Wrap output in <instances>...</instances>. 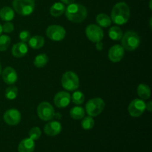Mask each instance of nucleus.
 Instances as JSON below:
<instances>
[{
	"instance_id": "27",
	"label": "nucleus",
	"mask_w": 152,
	"mask_h": 152,
	"mask_svg": "<svg viewBox=\"0 0 152 152\" xmlns=\"http://www.w3.org/2000/svg\"><path fill=\"white\" fill-rule=\"evenodd\" d=\"M18 94V88L16 86H10L4 92V96L9 100H13L16 98Z\"/></svg>"
},
{
	"instance_id": "2",
	"label": "nucleus",
	"mask_w": 152,
	"mask_h": 152,
	"mask_svg": "<svg viewBox=\"0 0 152 152\" xmlns=\"http://www.w3.org/2000/svg\"><path fill=\"white\" fill-rule=\"evenodd\" d=\"M67 19L74 23H80L86 19L88 10L84 5L78 3H71L68 4L65 10Z\"/></svg>"
},
{
	"instance_id": "33",
	"label": "nucleus",
	"mask_w": 152,
	"mask_h": 152,
	"mask_svg": "<svg viewBox=\"0 0 152 152\" xmlns=\"http://www.w3.org/2000/svg\"><path fill=\"white\" fill-rule=\"evenodd\" d=\"M96 48L97 50H102L103 49V43L102 42H98L96 43Z\"/></svg>"
},
{
	"instance_id": "20",
	"label": "nucleus",
	"mask_w": 152,
	"mask_h": 152,
	"mask_svg": "<svg viewBox=\"0 0 152 152\" xmlns=\"http://www.w3.org/2000/svg\"><path fill=\"white\" fill-rule=\"evenodd\" d=\"M28 45L33 49H39L45 45V39L42 36H34L28 40Z\"/></svg>"
},
{
	"instance_id": "1",
	"label": "nucleus",
	"mask_w": 152,
	"mask_h": 152,
	"mask_svg": "<svg viewBox=\"0 0 152 152\" xmlns=\"http://www.w3.org/2000/svg\"><path fill=\"white\" fill-rule=\"evenodd\" d=\"M130 18V9L126 2L120 1L114 4L111 13V22L118 25L127 23Z\"/></svg>"
},
{
	"instance_id": "25",
	"label": "nucleus",
	"mask_w": 152,
	"mask_h": 152,
	"mask_svg": "<svg viewBox=\"0 0 152 152\" xmlns=\"http://www.w3.org/2000/svg\"><path fill=\"white\" fill-rule=\"evenodd\" d=\"M48 62V56L45 53H40L37 55L34 61V65L37 68H43Z\"/></svg>"
},
{
	"instance_id": "30",
	"label": "nucleus",
	"mask_w": 152,
	"mask_h": 152,
	"mask_svg": "<svg viewBox=\"0 0 152 152\" xmlns=\"http://www.w3.org/2000/svg\"><path fill=\"white\" fill-rule=\"evenodd\" d=\"M29 138L33 140H37L41 137L42 132L39 128L34 127L29 131Z\"/></svg>"
},
{
	"instance_id": "37",
	"label": "nucleus",
	"mask_w": 152,
	"mask_h": 152,
	"mask_svg": "<svg viewBox=\"0 0 152 152\" xmlns=\"http://www.w3.org/2000/svg\"><path fill=\"white\" fill-rule=\"evenodd\" d=\"M1 71H2V69H1V63H0V76H1Z\"/></svg>"
},
{
	"instance_id": "4",
	"label": "nucleus",
	"mask_w": 152,
	"mask_h": 152,
	"mask_svg": "<svg viewBox=\"0 0 152 152\" xmlns=\"http://www.w3.org/2000/svg\"><path fill=\"white\" fill-rule=\"evenodd\" d=\"M12 5L14 11L24 16L31 15L35 9L34 0H13Z\"/></svg>"
},
{
	"instance_id": "3",
	"label": "nucleus",
	"mask_w": 152,
	"mask_h": 152,
	"mask_svg": "<svg viewBox=\"0 0 152 152\" xmlns=\"http://www.w3.org/2000/svg\"><path fill=\"white\" fill-rule=\"evenodd\" d=\"M122 46L128 51L136 50L140 45V38L137 33L134 31H128L123 34L121 39Z\"/></svg>"
},
{
	"instance_id": "9",
	"label": "nucleus",
	"mask_w": 152,
	"mask_h": 152,
	"mask_svg": "<svg viewBox=\"0 0 152 152\" xmlns=\"http://www.w3.org/2000/svg\"><path fill=\"white\" fill-rule=\"evenodd\" d=\"M46 35L52 41L60 42L63 40L65 37L66 31L62 26L52 25L48 27L47 30H46Z\"/></svg>"
},
{
	"instance_id": "31",
	"label": "nucleus",
	"mask_w": 152,
	"mask_h": 152,
	"mask_svg": "<svg viewBox=\"0 0 152 152\" xmlns=\"http://www.w3.org/2000/svg\"><path fill=\"white\" fill-rule=\"evenodd\" d=\"M14 30V25L10 22H5L2 25V31L6 34H10Z\"/></svg>"
},
{
	"instance_id": "17",
	"label": "nucleus",
	"mask_w": 152,
	"mask_h": 152,
	"mask_svg": "<svg viewBox=\"0 0 152 152\" xmlns=\"http://www.w3.org/2000/svg\"><path fill=\"white\" fill-rule=\"evenodd\" d=\"M35 149V142L31 138H25L22 140L19 144V152H34Z\"/></svg>"
},
{
	"instance_id": "8",
	"label": "nucleus",
	"mask_w": 152,
	"mask_h": 152,
	"mask_svg": "<svg viewBox=\"0 0 152 152\" xmlns=\"http://www.w3.org/2000/svg\"><path fill=\"white\" fill-rule=\"evenodd\" d=\"M86 35L91 42L96 43L102 41L104 37V33L101 27L97 25L91 24L86 27Z\"/></svg>"
},
{
	"instance_id": "28",
	"label": "nucleus",
	"mask_w": 152,
	"mask_h": 152,
	"mask_svg": "<svg viewBox=\"0 0 152 152\" xmlns=\"http://www.w3.org/2000/svg\"><path fill=\"white\" fill-rule=\"evenodd\" d=\"M81 125L84 130H91L94 126V120L93 119V117H90V116L86 117H84L83 118Z\"/></svg>"
},
{
	"instance_id": "6",
	"label": "nucleus",
	"mask_w": 152,
	"mask_h": 152,
	"mask_svg": "<svg viewBox=\"0 0 152 152\" xmlns=\"http://www.w3.org/2000/svg\"><path fill=\"white\" fill-rule=\"evenodd\" d=\"M105 103L99 97L89 99L86 105V112L90 117H94L100 114L105 108Z\"/></svg>"
},
{
	"instance_id": "13",
	"label": "nucleus",
	"mask_w": 152,
	"mask_h": 152,
	"mask_svg": "<svg viewBox=\"0 0 152 152\" xmlns=\"http://www.w3.org/2000/svg\"><path fill=\"white\" fill-rule=\"evenodd\" d=\"M125 55V49L120 45L112 46L108 50V59L113 62H118L123 59Z\"/></svg>"
},
{
	"instance_id": "11",
	"label": "nucleus",
	"mask_w": 152,
	"mask_h": 152,
	"mask_svg": "<svg viewBox=\"0 0 152 152\" xmlns=\"http://www.w3.org/2000/svg\"><path fill=\"white\" fill-rule=\"evenodd\" d=\"M22 115L19 110L11 108L8 109L4 112L3 115V120L6 124L9 126H16L21 121Z\"/></svg>"
},
{
	"instance_id": "32",
	"label": "nucleus",
	"mask_w": 152,
	"mask_h": 152,
	"mask_svg": "<svg viewBox=\"0 0 152 152\" xmlns=\"http://www.w3.org/2000/svg\"><path fill=\"white\" fill-rule=\"evenodd\" d=\"M19 39L22 42H27L31 38V33L28 31H22L19 33Z\"/></svg>"
},
{
	"instance_id": "21",
	"label": "nucleus",
	"mask_w": 152,
	"mask_h": 152,
	"mask_svg": "<svg viewBox=\"0 0 152 152\" xmlns=\"http://www.w3.org/2000/svg\"><path fill=\"white\" fill-rule=\"evenodd\" d=\"M65 7L62 2H56L50 7V14L53 17H58L65 13Z\"/></svg>"
},
{
	"instance_id": "36",
	"label": "nucleus",
	"mask_w": 152,
	"mask_h": 152,
	"mask_svg": "<svg viewBox=\"0 0 152 152\" xmlns=\"http://www.w3.org/2000/svg\"><path fill=\"white\" fill-rule=\"evenodd\" d=\"M2 32H3V31H2V25L0 24V35H1V33H2Z\"/></svg>"
},
{
	"instance_id": "18",
	"label": "nucleus",
	"mask_w": 152,
	"mask_h": 152,
	"mask_svg": "<svg viewBox=\"0 0 152 152\" xmlns=\"http://www.w3.org/2000/svg\"><path fill=\"white\" fill-rule=\"evenodd\" d=\"M137 92L138 96L140 97V99H148L151 97V89H150L149 86L146 84H140L137 86Z\"/></svg>"
},
{
	"instance_id": "16",
	"label": "nucleus",
	"mask_w": 152,
	"mask_h": 152,
	"mask_svg": "<svg viewBox=\"0 0 152 152\" xmlns=\"http://www.w3.org/2000/svg\"><path fill=\"white\" fill-rule=\"evenodd\" d=\"M12 54L16 58H22L28 53V47L25 42H18L12 48Z\"/></svg>"
},
{
	"instance_id": "5",
	"label": "nucleus",
	"mask_w": 152,
	"mask_h": 152,
	"mask_svg": "<svg viewBox=\"0 0 152 152\" xmlns=\"http://www.w3.org/2000/svg\"><path fill=\"white\" fill-rule=\"evenodd\" d=\"M62 86L68 91H74L80 87V79L77 74L73 71H67L61 79Z\"/></svg>"
},
{
	"instance_id": "7",
	"label": "nucleus",
	"mask_w": 152,
	"mask_h": 152,
	"mask_svg": "<svg viewBox=\"0 0 152 152\" xmlns=\"http://www.w3.org/2000/svg\"><path fill=\"white\" fill-rule=\"evenodd\" d=\"M37 114L43 121H50L54 118V108L49 102H42L37 107Z\"/></svg>"
},
{
	"instance_id": "22",
	"label": "nucleus",
	"mask_w": 152,
	"mask_h": 152,
	"mask_svg": "<svg viewBox=\"0 0 152 152\" xmlns=\"http://www.w3.org/2000/svg\"><path fill=\"white\" fill-rule=\"evenodd\" d=\"M96 22L99 27L108 28L111 25V19L110 16L105 13H99L96 16Z\"/></svg>"
},
{
	"instance_id": "24",
	"label": "nucleus",
	"mask_w": 152,
	"mask_h": 152,
	"mask_svg": "<svg viewBox=\"0 0 152 152\" xmlns=\"http://www.w3.org/2000/svg\"><path fill=\"white\" fill-rule=\"evenodd\" d=\"M86 115V110L80 106H75L70 111V116L74 120H82Z\"/></svg>"
},
{
	"instance_id": "10",
	"label": "nucleus",
	"mask_w": 152,
	"mask_h": 152,
	"mask_svg": "<svg viewBox=\"0 0 152 152\" xmlns=\"http://www.w3.org/2000/svg\"><path fill=\"white\" fill-rule=\"evenodd\" d=\"M129 113L132 117H139L145 112V102L143 99H135L130 102L129 105Z\"/></svg>"
},
{
	"instance_id": "12",
	"label": "nucleus",
	"mask_w": 152,
	"mask_h": 152,
	"mask_svg": "<svg viewBox=\"0 0 152 152\" xmlns=\"http://www.w3.org/2000/svg\"><path fill=\"white\" fill-rule=\"evenodd\" d=\"M71 95L66 91H59L55 95L53 102L59 108H66L71 102Z\"/></svg>"
},
{
	"instance_id": "14",
	"label": "nucleus",
	"mask_w": 152,
	"mask_h": 152,
	"mask_svg": "<svg viewBox=\"0 0 152 152\" xmlns=\"http://www.w3.org/2000/svg\"><path fill=\"white\" fill-rule=\"evenodd\" d=\"M2 80L6 84L13 85L18 80V75L16 70L12 67H7L1 71Z\"/></svg>"
},
{
	"instance_id": "29",
	"label": "nucleus",
	"mask_w": 152,
	"mask_h": 152,
	"mask_svg": "<svg viewBox=\"0 0 152 152\" xmlns=\"http://www.w3.org/2000/svg\"><path fill=\"white\" fill-rule=\"evenodd\" d=\"M10 45V38L7 35H0V51H4Z\"/></svg>"
},
{
	"instance_id": "15",
	"label": "nucleus",
	"mask_w": 152,
	"mask_h": 152,
	"mask_svg": "<svg viewBox=\"0 0 152 152\" xmlns=\"http://www.w3.org/2000/svg\"><path fill=\"white\" fill-rule=\"evenodd\" d=\"M62 132V125L58 121H50L45 126L44 132L50 137L59 134Z\"/></svg>"
},
{
	"instance_id": "19",
	"label": "nucleus",
	"mask_w": 152,
	"mask_h": 152,
	"mask_svg": "<svg viewBox=\"0 0 152 152\" xmlns=\"http://www.w3.org/2000/svg\"><path fill=\"white\" fill-rule=\"evenodd\" d=\"M15 11L10 7H4L0 10V18L5 22H10L14 19Z\"/></svg>"
},
{
	"instance_id": "23",
	"label": "nucleus",
	"mask_w": 152,
	"mask_h": 152,
	"mask_svg": "<svg viewBox=\"0 0 152 152\" xmlns=\"http://www.w3.org/2000/svg\"><path fill=\"white\" fill-rule=\"evenodd\" d=\"M108 36L114 41H120L123 36V32L120 27L113 26L108 31Z\"/></svg>"
},
{
	"instance_id": "35",
	"label": "nucleus",
	"mask_w": 152,
	"mask_h": 152,
	"mask_svg": "<svg viewBox=\"0 0 152 152\" xmlns=\"http://www.w3.org/2000/svg\"><path fill=\"white\" fill-rule=\"evenodd\" d=\"M60 1H62V3H63V4H71V3H74V1H75V0H60Z\"/></svg>"
},
{
	"instance_id": "26",
	"label": "nucleus",
	"mask_w": 152,
	"mask_h": 152,
	"mask_svg": "<svg viewBox=\"0 0 152 152\" xmlns=\"http://www.w3.org/2000/svg\"><path fill=\"white\" fill-rule=\"evenodd\" d=\"M71 99H72V102L75 105H80L84 102L85 95L80 91H74L73 93L72 96H71Z\"/></svg>"
},
{
	"instance_id": "34",
	"label": "nucleus",
	"mask_w": 152,
	"mask_h": 152,
	"mask_svg": "<svg viewBox=\"0 0 152 152\" xmlns=\"http://www.w3.org/2000/svg\"><path fill=\"white\" fill-rule=\"evenodd\" d=\"M145 108L148 112H151L152 109V103L151 101H148L147 103H145Z\"/></svg>"
}]
</instances>
